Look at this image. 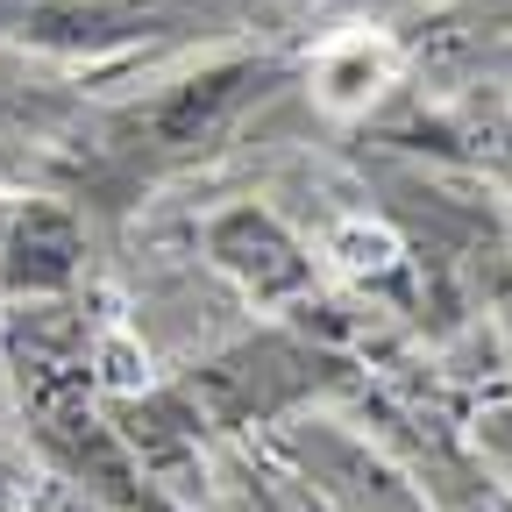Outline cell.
Masks as SVG:
<instances>
[{
    "label": "cell",
    "mask_w": 512,
    "mask_h": 512,
    "mask_svg": "<svg viewBox=\"0 0 512 512\" xmlns=\"http://www.w3.org/2000/svg\"><path fill=\"white\" fill-rule=\"evenodd\" d=\"M335 264L349 278H392L406 264V249L384 221H349V228H335Z\"/></svg>",
    "instance_id": "5b68a950"
},
{
    "label": "cell",
    "mask_w": 512,
    "mask_h": 512,
    "mask_svg": "<svg viewBox=\"0 0 512 512\" xmlns=\"http://www.w3.org/2000/svg\"><path fill=\"white\" fill-rule=\"evenodd\" d=\"M384 79H392V50L370 43V36H349L335 50H320V64H313V86H320L328 107H363Z\"/></svg>",
    "instance_id": "277c9868"
},
{
    "label": "cell",
    "mask_w": 512,
    "mask_h": 512,
    "mask_svg": "<svg viewBox=\"0 0 512 512\" xmlns=\"http://www.w3.org/2000/svg\"><path fill=\"white\" fill-rule=\"evenodd\" d=\"M477 434H484L491 456H505V463H512V392H498V399L477 413Z\"/></svg>",
    "instance_id": "8992f818"
},
{
    "label": "cell",
    "mask_w": 512,
    "mask_h": 512,
    "mask_svg": "<svg viewBox=\"0 0 512 512\" xmlns=\"http://www.w3.org/2000/svg\"><path fill=\"white\" fill-rule=\"evenodd\" d=\"M207 249H214V264H221L235 285H249L256 299H285V292L306 285V256H299V242H292L271 214H256V207L221 214L214 235H207Z\"/></svg>",
    "instance_id": "6da1fadb"
},
{
    "label": "cell",
    "mask_w": 512,
    "mask_h": 512,
    "mask_svg": "<svg viewBox=\"0 0 512 512\" xmlns=\"http://www.w3.org/2000/svg\"><path fill=\"white\" fill-rule=\"evenodd\" d=\"M72 256H79V228L72 214H57V207H29L22 228H15V278L22 285H64L72 278Z\"/></svg>",
    "instance_id": "3957f363"
},
{
    "label": "cell",
    "mask_w": 512,
    "mask_h": 512,
    "mask_svg": "<svg viewBox=\"0 0 512 512\" xmlns=\"http://www.w3.org/2000/svg\"><path fill=\"white\" fill-rule=\"evenodd\" d=\"M249 86H256V64H221V72H207V79H185V86L150 114L157 143H164V150H185V143L221 136L228 114L242 107V93H249Z\"/></svg>",
    "instance_id": "7a4b0ae2"
},
{
    "label": "cell",
    "mask_w": 512,
    "mask_h": 512,
    "mask_svg": "<svg viewBox=\"0 0 512 512\" xmlns=\"http://www.w3.org/2000/svg\"><path fill=\"white\" fill-rule=\"evenodd\" d=\"M100 363H107V384H121V392H136V384H143V363H136V349H128L121 335L100 349Z\"/></svg>",
    "instance_id": "52a82bcc"
},
{
    "label": "cell",
    "mask_w": 512,
    "mask_h": 512,
    "mask_svg": "<svg viewBox=\"0 0 512 512\" xmlns=\"http://www.w3.org/2000/svg\"><path fill=\"white\" fill-rule=\"evenodd\" d=\"M505 512H512V505H505Z\"/></svg>",
    "instance_id": "ba28073f"
}]
</instances>
